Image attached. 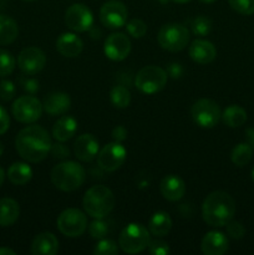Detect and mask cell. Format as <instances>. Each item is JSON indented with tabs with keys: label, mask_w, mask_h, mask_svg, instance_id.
Returning a JSON list of instances; mask_svg holds the SVG:
<instances>
[{
	"label": "cell",
	"mask_w": 254,
	"mask_h": 255,
	"mask_svg": "<svg viewBox=\"0 0 254 255\" xmlns=\"http://www.w3.org/2000/svg\"><path fill=\"white\" fill-rule=\"evenodd\" d=\"M51 144L50 134L46 129L37 125L22 128L15 139V147L19 156L30 163L44 161L50 153Z\"/></svg>",
	"instance_id": "6da1fadb"
},
{
	"label": "cell",
	"mask_w": 254,
	"mask_h": 255,
	"mask_svg": "<svg viewBox=\"0 0 254 255\" xmlns=\"http://www.w3.org/2000/svg\"><path fill=\"white\" fill-rule=\"evenodd\" d=\"M236 214V202L227 192L216 191L206 197L202 204L203 221L211 227L227 226Z\"/></svg>",
	"instance_id": "7a4b0ae2"
},
{
	"label": "cell",
	"mask_w": 254,
	"mask_h": 255,
	"mask_svg": "<svg viewBox=\"0 0 254 255\" xmlns=\"http://www.w3.org/2000/svg\"><path fill=\"white\" fill-rule=\"evenodd\" d=\"M82 206L87 216L92 218H102L109 216L115 207V196L106 186H92L85 193Z\"/></svg>",
	"instance_id": "3957f363"
},
{
	"label": "cell",
	"mask_w": 254,
	"mask_h": 255,
	"mask_svg": "<svg viewBox=\"0 0 254 255\" xmlns=\"http://www.w3.org/2000/svg\"><path fill=\"white\" fill-rule=\"evenodd\" d=\"M86 172L84 167L74 161H65L55 166L51 171V182L62 192H72L84 184Z\"/></svg>",
	"instance_id": "277c9868"
},
{
	"label": "cell",
	"mask_w": 254,
	"mask_h": 255,
	"mask_svg": "<svg viewBox=\"0 0 254 255\" xmlns=\"http://www.w3.org/2000/svg\"><path fill=\"white\" fill-rule=\"evenodd\" d=\"M151 242L149 231L139 223H129L119 237V246L126 254H138L148 248Z\"/></svg>",
	"instance_id": "5b68a950"
},
{
	"label": "cell",
	"mask_w": 254,
	"mask_h": 255,
	"mask_svg": "<svg viewBox=\"0 0 254 255\" xmlns=\"http://www.w3.org/2000/svg\"><path fill=\"white\" fill-rule=\"evenodd\" d=\"M189 31L184 25L171 22L161 27L158 32L159 46L171 52L182 51L189 42Z\"/></svg>",
	"instance_id": "8992f818"
},
{
	"label": "cell",
	"mask_w": 254,
	"mask_h": 255,
	"mask_svg": "<svg viewBox=\"0 0 254 255\" xmlns=\"http://www.w3.org/2000/svg\"><path fill=\"white\" fill-rule=\"evenodd\" d=\"M168 75L162 67L149 65L144 66L137 72L134 77V85L141 92L147 95H153L163 90L166 86Z\"/></svg>",
	"instance_id": "52a82bcc"
},
{
	"label": "cell",
	"mask_w": 254,
	"mask_h": 255,
	"mask_svg": "<svg viewBox=\"0 0 254 255\" xmlns=\"http://www.w3.org/2000/svg\"><path fill=\"white\" fill-rule=\"evenodd\" d=\"M191 115L194 124L202 128H213L222 119L218 104L209 99H201L194 102L191 109Z\"/></svg>",
	"instance_id": "ba28073f"
},
{
	"label": "cell",
	"mask_w": 254,
	"mask_h": 255,
	"mask_svg": "<svg viewBox=\"0 0 254 255\" xmlns=\"http://www.w3.org/2000/svg\"><path fill=\"white\" fill-rule=\"evenodd\" d=\"M57 229L69 238H77L87 229V218L77 208H67L57 218Z\"/></svg>",
	"instance_id": "9c48e42d"
},
{
	"label": "cell",
	"mask_w": 254,
	"mask_h": 255,
	"mask_svg": "<svg viewBox=\"0 0 254 255\" xmlns=\"http://www.w3.org/2000/svg\"><path fill=\"white\" fill-rule=\"evenodd\" d=\"M42 104L34 96H21L11 106L12 116L21 124H34L41 117Z\"/></svg>",
	"instance_id": "30bf717a"
},
{
	"label": "cell",
	"mask_w": 254,
	"mask_h": 255,
	"mask_svg": "<svg viewBox=\"0 0 254 255\" xmlns=\"http://www.w3.org/2000/svg\"><path fill=\"white\" fill-rule=\"evenodd\" d=\"M127 16L128 11L126 5L120 0H109L102 5L100 10V21L110 30L125 26L127 22Z\"/></svg>",
	"instance_id": "8fae6325"
},
{
	"label": "cell",
	"mask_w": 254,
	"mask_h": 255,
	"mask_svg": "<svg viewBox=\"0 0 254 255\" xmlns=\"http://www.w3.org/2000/svg\"><path fill=\"white\" fill-rule=\"evenodd\" d=\"M127 151L121 142H111L106 144L97 154V164L105 172H115L125 163Z\"/></svg>",
	"instance_id": "7c38bea8"
},
{
	"label": "cell",
	"mask_w": 254,
	"mask_h": 255,
	"mask_svg": "<svg viewBox=\"0 0 254 255\" xmlns=\"http://www.w3.org/2000/svg\"><path fill=\"white\" fill-rule=\"evenodd\" d=\"M65 24L75 32H85L94 24L91 10L84 4H72L65 12Z\"/></svg>",
	"instance_id": "4fadbf2b"
},
{
	"label": "cell",
	"mask_w": 254,
	"mask_h": 255,
	"mask_svg": "<svg viewBox=\"0 0 254 255\" xmlns=\"http://www.w3.org/2000/svg\"><path fill=\"white\" fill-rule=\"evenodd\" d=\"M46 65V55L41 49L35 46L21 50L17 56V66L25 75H36Z\"/></svg>",
	"instance_id": "5bb4252c"
},
{
	"label": "cell",
	"mask_w": 254,
	"mask_h": 255,
	"mask_svg": "<svg viewBox=\"0 0 254 255\" xmlns=\"http://www.w3.org/2000/svg\"><path fill=\"white\" fill-rule=\"evenodd\" d=\"M104 52L112 61H122L131 52V40L122 32H114L105 40Z\"/></svg>",
	"instance_id": "9a60e30c"
},
{
	"label": "cell",
	"mask_w": 254,
	"mask_h": 255,
	"mask_svg": "<svg viewBox=\"0 0 254 255\" xmlns=\"http://www.w3.org/2000/svg\"><path fill=\"white\" fill-rule=\"evenodd\" d=\"M100 151L99 141L91 133H84L77 137L74 143V154L79 161L91 162L97 157Z\"/></svg>",
	"instance_id": "2e32d148"
},
{
	"label": "cell",
	"mask_w": 254,
	"mask_h": 255,
	"mask_svg": "<svg viewBox=\"0 0 254 255\" xmlns=\"http://www.w3.org/2000/svg\"><path fill=\"white\" fill-rule=\"evenodd\" d=\"M228 248V238L221 232H208L202 239L201 251L204 255H223Z\"/></svg>",
	"instance_id": "e0dca14e"
},
{
	"label": "cell",
	"mask_w": 254,
	"mask_h": 255,
	"mask_svg": "<svg viewBox=\"0 0 254 255\" xmlns=\"http://www.w3.org/2000/svg\"><path fill=\"white\" fill-rule=\"evenodd\" d=\"M159 191L167 201L177 202L186 193V184L181 177L176 174H168L159 183Z\"/></svg>",
	"instance_id": "ac0fdd59"
},
{
	"label": "cell",
	"mask_w": 254,
	"mask_h": 255,
	"mask_svg": "<svg viewBox=\"0 0 254 255\" xmlns=\"http://www.w3.org/2000/svg\"><path fill=\"white\" fill-rule=\"evenodd\" d=\"M189 56L197 64L206 65L216 59L217 50L212 42L198 39L194 40L189 46Z\"/></svg>",
	"instance_id": "d6986e66"
},
{
	"label": "cell",
	"mask_w": 254,
	"mask_h": 255,
	"mask_svg": "<svg viewBox=\"0 0 254 255\" xmlns=\"http://www.w3.org/2000/svg\"><path fill=\"white\" fill-rule=\"evenodd\" d=\"M84 42L72 32H65L56 40V50L64 57H77L82 52Z\"/></svg>",
	"instance_id": "ffe728a7"
},
{
	"label": "cell",
	"mask_w": 254,
	"mask_h": 255,
	"mask_svg": "<svg viewBox=\"0 0 254 255\" xmlns=\"http://www.w3.org/2000/svg\"><path fill=\"white\" fill-rule=\"evenodd\" d=\"M71 107V99L65 92H51L47 95L42 102V109L51 116L62 115Z\"/></svg>",
	"instance_id": "44dd1931"
},
{
	"label": "cell",
	"mask_w": 254,
	"mask_h": 255,
	"mask_svg": "<svg viewBox=\"0 0 254 255\" xmlns=\"http://www.w3.org/2000/svg\"><path fill=\"white\" fill-rule=\"evenodd\" d=\"M59 252V241L50 232L37 234L31 243V253L34 255H55Z\"/></svg>",
	"instance_id": "7402d4cb"
},
{
	"label": "cell",
	"mask_w": 254,
	"mask_h": 255,
	"mask_svg": "<svg viewBox=\"0 0 254 255\" xmlns=\"http://www.w3.org/2000/svg\"><path fill=\"white\" fill-rule=\"evenodd\" d=\"M77 131V121L71 116H62L52 127V137L57 142H66L75 136Z\"/></svg>",
	"instance_id": "603a6c76"
},
{
	"label": "cell",
	"mask_w": 254,
	"mask_h": 255,
	"mask_svg": "<svg viewBox=\"0 0 254 255\" xmlns=\"http://www.w3.org/2000/svg\"><path fill=\"white\" fill-rule=\"evenodd\" d=\"M20 214V207L15 199H0V227H10L17 221Z\"/></svg>",
	"instance_id": "cb8c5ba5"
},
{
	"label": "cell",
	"mask_w": 254,
	"mask_h": 255,
	"mask_svg": "<svg viewBox=\"0 0 254 255\" xmlns=\"http://www.w3.org/2000/svg\"><path fill=\"white\" fill-rule=\"evenodd\" d=\"M172 219L166 212H157L148 222V231L154 237H166L171 232Z\"/></svg>",
	"instance_id": "d4e9b609"
},
{
	"label": "cell",
	"mask_w": 254,
	"mask_h": 255,
	"mask_svg": "<svg viewBox=\"0 0 254 255\" xmlns=\"http://www.w3.org/2000/svg\"><path fill=\"white\" fill-rule=\"evenodd\" d=\"M7 178L15 186H24L32 178L31 167L24 162H15L7 169Z\"/></svg>",
	"instance_id": "484cf974"
},
{
	"label": "cell",
	"mask_w": 254,
	"mask_h": 255,
	"mask_svg": "<svg viewBox=\"0 0 254 255\" xmlns=\"http://www.w3.org/2000/svg\"><path fill=\"white\" fill-rule=\"evenodd\" d=\"M19 27L16 21L7 15H0V45H10L16 40Z\"/></svg>",
	"instance_id": "4316f807"
},
{
	"label": "cell",
	"mask_w": 254,
	"mask_h": 255,
	"mask_svg": "<svg viewBox=\"0 0 254 255\" xmlns=\"http://www.w3.org/2000/svg\"><path fill=\"white\" fill-rule=\"evenodd\" d=\"M222 120L228 127L237 128L246 124L247 112L243 107L238 106V105H231L223 111Z\"/></svg>",
	"instance_id": "83f0119b"
},
{
	"label": "cell",
	"mask_w": 254,
	"mask_h": 255,
	"mask_svg": "<svg viewBox=\"0 0 254 255\" xmlns=\"http://www.w3.org/2000/svg\"><path fill=\"white\" fill-rule=\"evenodd\" d=\"M252 156H253V148L247 142V143H238L234 147L231 158L237 167H244L251 162Z\"/></svg>",
	"instance_id": "f1b7e54d"
},
{
	"label": "cell",
	"mask_w": 254,
	"mask_h": 255,
	"mask_svg": "<svg viewBox=\"0 0 254 255\" xmlns=\"http://www.w3.org/2000/svg\"><path fill=\"white\" fill-rule=\"evenodd\" d=\"M112 105L117 109H126L131 102V92L125 86H115L110 92Z\"/></svg>",
	"instance_id": "f546056e"
},
{
	"label": "cell",
	"mask_w": 254,
	"mask_h": 255,
	"mask_svg": "<svg viewBox=\"0 0 254 255\" xmlns=\"http://www.w3.org/2000/svg\"><path fill=\"white\" fill-rule=\"evenodd\" d=\"M15 69V57L7 50L0 49V77L9 76Z\"/></svg>",
	"instance_id": "4dcf8cb0"
},
{
	"label": "cell",
	"mask_w": 254,
	"mask_h": 255,
	"mask_svg": "<svg viewBox=\"0 0 254 255\" xmlns=\"http://www.w3.org/2000/svg\"><path fill=\"white\" fill-rule=\"evenodd\" d=\"M212 30V21L207 16H197L192 21V31L197 36H207Z\"/></svg>",
	"instance_id": "1f68e13d"
},
{
	"label": "cell",
	"mask_w": 254,
	"mask_h": 255,
	"mask_svg": "<svg viewBox=\"0 0 254 255\" xmlns=\"http://www.w3.org/2000/svg\"><path fill=\"white\" fill-rule=\"evenodd\" d=\"M119 253V247L111 239H100L94 249L95 255H116Z\"/></svg>",
	"instance_id": "d6a6232c"
},
{
	"label": "cell",
	"mask_w": 254,
	"mask_h": 255,
	"mask_svg": "<svg viewBox=\"0 0 254 255\" xmlns=\"http://www.w3.org/2000/svg\"><path fill=\"white\" fill-rule=\"evenodd\" d=\"M127 32L131 35L134 39H141L146 35L147 32V25L143 20L141 19H132L127 22L126 25Z\"/></svg>",
	"instance_id": "836d02e7"
},
{
	"label": "cell",
	"mask_w": 254,
	"mask_h": 255,
	"mask_svg": "<svg viewBox=\"0 0 254 255\" xmlns=\"http://www.w3.org/2000/svg\"><path fill=\"white\" fill-rule=\"evenodd\" d=\"M89 233L94 239H102L109 233V227L102 218H97L89 226Z\"/></svg>",
	"instance_id": "e575fe53"
},
{
	"label": "cell",
	"mask_w": 254,
	"mask_h": 255,
	"mask_svg": "<svg viewBox=\"0 0 254 255\" xmlns=\"http://www.w3.org/2000/svg\"><path fill=\"white\" fill-rule=\"evenodd\" d=\"M234 11L242 15L254 14V0H228Z\"/></svg>",
	"instance_id": "d590c367"
},
{
	"label": "cell",
	"mask_w": 254,
	"mask_h": 255,
	"mask_svg": "<svg viewBox=\"0 0 254 255\" xmlns=\"http://www.w3.org/2000/svg\"><path fill=\"white\" fill-rule=\"evenodd\" d=\"M15 90L14 84L9 80H2L0 81V99L4 100V101H10V100L14 99L15 96Z\"/></svg>",
	"instance_id": "8d00e7d4"
},
{
	"label": "cell",
	"mask_w": 254,
	"mask_h": 255,
	"mask_svg": "<svg viewBox=\"0 0 254 255\" xmlns=\"http://www.w3.org/2000/svg\"><path fill=\"white\" fill-rule=\"evenodd\" d=\"M227 233L231 238L233 239H242L246 233V229H244L243 224L239 223V222H233L231 221L229 223H227Z\"/></svg>",
	"instance_id": "74e56055"
},
{
	"label": "cell",
	"mask_w": 254,
	"mask_h": 255,
	"mask_svg": "<svg viewBox=\"0 0 254 255\" xmlns=\"http://www.w3.org/2000/svg\"><path fill=\"white\" fill-rule=\"evenodd\" d=\"M148 251L152 255H167L169 254V246L163 241H152L148 244Z\"/></svg>",
	"instance_id": "f35d334b"
},
{
	"label": "cell",
	"mask_w": 254,
	"mask_h": 255,
	"mask_svg": "<svg viewBox=\"0 0 254 255\" xmlns=\"http://www.w3.org/2000/svg\"><path fill=\"white\" fill-rule=\"evenodd\" d=\"M50 154H51L54 158L65 159L70 156V149L67 148L65 144H62V142H59V143L51 144V148H50Z\"/></svg>",
	"instance_id": "ab89813d"
},
{
	"label": "cell",
	"mask_w": 254,
	"mask_h": 255,
	"mask_svg": "<svg viewBox=\"0 0 254 255\" xmlns=\"http://www.w3.org/2000/svg\"><path fill=\"white\" fill-rule=\"evenodd\" d=\"M10 126V117L5 109L0 106V134H4L9 129Z\"/></svg>",
	"instance_id": "60d3db41"
},
{
	"label": "cell",
	"mask_w": 254,
	"mask_h": 255,
	"mask_svg": "<svg viewBox=\"0 0 254 255\" xmlns=\"http://www.w3.org/2000/svg\"><path fill=\"white\" fill-rule=\"evenodd\" d=\"M112 138L116 142H122L127 138V129L124 126H116L112 129Z\"/></svg>",
	"instance_id": "b9f144b4"
},
{
	"label": "cell",
	"mask_w": 254,
	"mask_h": 255,
	"mask_svg": "<svg viewBox=\"0 0 254 255\" xmlns=\"http://www.w3.org/2000/svg\"><path fill=\"white\" fill-rule=\"evenodd\" d=\"M182 74H183V69H182L181 65L177 64V62H172V64L167 67V75L171 76L172 79H178V77L182 76Z\"/></svg>",
	"instance_id": "7bdbcfd3"
},
{
	"label": "cell",
	"mask_w": 254,
	"mask_h": 255,
	"mask_svg": "<svg viewBox=\"0 0 254 255\" xmlns=\"http://www.w3.org/2000/svg\"><path fill=\"white\" fill-rule=\"evenodd\" d=\"M21 85L22 87H24V90H26V91L30 92V94H35V92L39 90V82H37L36 80L24 79L21 81Z\"/></svg>",
	"instance_id": "ee69618b"
},
{
	"label": "cell",
	"mask_w": 254,
	"mask_h": 255,
	"mask_svg": "<svg viewBox=\"0 0 254 255\" xmlns=\"http://www.w3.org/2000/svg\"><path fill=\"white\" fill-rule=\"evenodd\" d=\"M246 136H247V142L249 143V146L254 149V127H251L246 131Z\"/></svg>",
	"instance_id": "f6af8a7d"
},
{
	"label": "cell",
	"mask_w": 254,
	"mask_h": 255,
	"mask_svg": "<svg viewBox=\"0 0 254 255\" xmlns=\"http://www.w3.org/2000/svg\"><path fill=\"white\" fill-rule=\"evenodd\" d=\"M16 253H15L12 249L10 248H5V247H1L0 248V255H15Z\"/></svg>",
	"instance_id": "bcb514c9"
},
{
	"label": "cell",
	"mask_w": 254,
	"mask_h": 255,
	"mask_svg": "<svg viewBox=\"0 0 254 255\" xmlns=\"http://www.w3.org/2000/svg\"><path fill=\"white\" fill-rule=\"evenodd\" d=\"M4 181H5V172H4V169L0 167V186L4 183Z\"/></svg>",
	"instance_id": "7dc6e473"
},
{
	"label": "cell",
	"mask_w": 254,
	"mask_h": 255,
	"mask_svg": "<svg viewBox=\"0 0 254 255\" xmlns=\"http://www.w3.org/2000/svg\"><path fill=\"white\" fill-rule=\"evenodd\" d=\"M171 1L177 2V4H186V2L191 1V0H171Z\"/></svg>",
	"instance_id": "c3c4849f"
},
{
	"label": "cell",
	"mask_w": 254,
	"mask_h": 255,
	"mask_svg": "<svg viewBox=\"0 0 254 255\" xmlns=\"http://www.w3.org/2000/svg\"><path fill=\"white\" fill-rule=\"evenodd\" d=\"M199 1H202V2H206V4H211V2L216 1V0H199Z\"/></svg>",
	"instance_id": "681fc988"
},
{
	"label": "cell",
	"mask_w": 254,
	"mask_h": 255,
	"mask_svg": "<svg viewBox=\"0 0 254 255\" xmlns=\"http://www.w3.org/2000/svg\"><path fill=\"white\" fill-rule=\"evenodd\" d=\"M2 153H4V146H2V143L0 142V156H1Z\"/></svg>",
	"instance_id": "f907efd6"
},
{
	"label": "cell",
	"mask_w": 254,
	"mask_h": 255,
	"mask_svg": "<svg viewBox=\"0 0 254 255\" xmlns=\"http://www.w3.org/2000/svg\"><path fill=\"white\" fill-rule=\"evenodd\" d=\"M252 178H253V182H254V168H253V171H252Z\"/></svg>",
	"instance_id": "816d5d0a"
},
{
	"label": "cell",
	"mask_w": 254,
	"mask_h": 255,
	"mask_svg": "<svg viewBox=\"0 0 254 255\" xmlns=\"http://www.w3.org/2000/svg\"><path fill=\"white\" fill-rule=\"evenodd\" d=\"M24 1H35V0H24Z\"/></svg>",
	"instance_id": "f5cc1de1"
}]
</instances>
